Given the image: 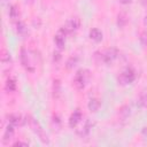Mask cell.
<instances>
[{"label": "cell", "instance_id": "obj_27", "mask_svg": "<svg viewBox=\"0 0 147 147\" xmlns=\"http://www.w3.org/2000/svg\"><path fill=\"white\" fill-rule=\"evenodd\" d=\"M121 1V3H123V5H127V3H130L132 0H119Z\"/></svg>", "mask_w": 147, "mask_h": 147}, {"label": "cell", "instance_id": "obj_7", "mask_svg": "<svg viewBox=\"0 0 147 147\" xmlns=\"http://www.w3.org/2000/svg\"><path fill=\"white\" fill-rule=\"evenodd\" d=\"M79 25H80L79 18H78V17H71L70 20L67 21V23H65V25H64V29L67 30L68 33H72V32H75V31L78 30Z\"/></svg>", "mask_w": 147, "mask_h": 147}, {"label": "cell", "instance_id": "obj_19", "mask_svg": "<svg viewBox=\"0 0 147 147\" xmlns=\"http://www.w3.org/2000/svg\"><path fill=\"white\" fill-rule=\"evenodd\" d=\"M0 57H1V62H2V63L10 62V54H9V52H7L6 49H2V51H1Z\"/></svg>", "mask_w": 147, "mask_h": 147}, {"label": "cell", "instance_id": "obj_9", "mask_svg": "<svg viewBox=\"0 0 147 147\" xmlns=\"http://www.w3.org/2000/svg\"><path fill=\"white\" fill-rule=\"evenodd\" d=\"M82 117H83L82 111H80L79 109H76V110L70 115V117H69V126H70V127H75V126L82 121Z\"/></svg>", "mask_w": 147, "mask_h": 147}, {"label": "cell", "instance_id": "obj_1", "mask_svg": "<svg viewBox=\"0 0 147 147\" xmlns=\"http://www.w3.org/2000/svg\"><path fill=\"white\" fill-rule=\"evenodd\" d=\"M28 121H29V125H30V127L32 129V131L39 137V139L41 140V142L42 144H49V140H48V137H47V134L45 133V131H44V129L40 126V124L33 118V117H31V116H28Z\"/></svg>", "mask_w": 147, "mask_h": 147}, {"label": "cell", "instance_id": "obj_3", "mask_svg": "<svg viewBox=\"0 0 147 147\" xmlns=\"http://www.w3.org/2000/svg\"><path fill=\"white\" fill-rule=\"evenodd\" d=\"M136 79V71L132 69V68H126L124 69L119 76L117 77V80L121 85H127V84H131L133 80Z\"/></svg>", "mask_w": 147, "mask_h": 147}, {"label": "cell", "instance_id": "obj_13", "mask_svg": "<svg viewBox=\"0 0 147 147\" xmlns=\"http://www.w3.org/2000/svg\"><path fill=\"white\" fill-rule=\"evenodd\" d=\"M130 114H131L130 107H129L127 105H124V106L121 107L119 113H118V116H119V118H122V119H126V118L130 116Z\"/></svg>", "mask_w": 147, "mask_h": 147}, {"label": "cell", "instance_id": "obj_11", "mask_svg": "<svg viewBox=\"0 0 147 147\" xmlns=\"http://www.w3.org/2000/svg\"><path fill=\"white\" fill-rule=\"evenodd\" d=\"M100 106H101V102L99 99L96 98H92L90 99L88 103H87V107H88V110L91 113H96L99 109H100Z\"/></svg>", "mask_w": 147, "mask_h": 147}, {"label": "cell", "instance_id": "obj_25", "mask_svg": "<svg viewBox=\"0 0 147 147\" xmlns=\"http://www.w3.org/2000/svg\"><path fill=\"white\" fill-rule=\"evenodd\" d=\"M14 146H24V147H28L29 144L28 142H23V141H17V142L14 144Z\"/></svg>", "mask_w": 147, "mask_h": 147}, {"label": "cell", "instance_id": "obj_14", "mask_svg": "<svg viewBox=\"0 0 147 147\" xmlns=\"http://www.w3.org/2000/svg\"><path fill=\"white\" fill-rule=\"evenodd\" d=\"M16 31H17V33L20 34V36H25L26 34V32H28V29H26V26H25V24L23 23V22H21V21H18L17 23H16Z\"/></svg>", "mask_w": 147, "mask_h": 147}, {"label": "cell", "instance_id": "obj_15", "mask_svg": "<svg viewBox=\"0 0 147 147\" xmlns=\"http://www.w3.org/2000/svg\"><path fill=\"white\" fill-rule=\"evenodd\" d=\"M5 87H6V90H7L8 92H14V91L16 90V82H15V79L11 78V77L8 78V79L6 80Z\"/></svg>", "mask_w": 147, "mask_h": 147}, {"label": "cell", "instance_id": "obj_28", "mask_svg": "<svg viewBox=\"0 0 147 147\" xmlns=\"http://www.w3.org/2000/svg\"><path fill=\"white\" fill-rule=\"evenodd\" d=\"M144 24L147 26V14H146V16L144 17Z\"/></svg>", "mask_w": 147, "mask_h": 147}, {"label": "cell", "instance_id": "obj_10", "mask_svg": "<svg viewBox=\"0 0 147 147\" xmlns=\"http://www.w3.org/2000/svg\"><path fill=\"white\" fill-rule=\"evenodd\" d=\"M7 119L13 125H22L24 123V119L20 114H8Z\"/></svg>", "mask_w": 147, "mask_h": 147}, {"label": "cell", "instance_id": "obj_20", "mask_svg": "<svg viewBox=\"0 0 147 147\" xmlns=\"http://www.w3.org/2000/svg\"><path fill=\"white\" fill-rule=\"evenodd\" d=\"M9 16L11 18H17L18 17V9L15 5H11L9 6Z\"/></svg>", "mask_w": 147, "mask_h": 147}, {"label": "cell", "instance_id": "obj_12", "mask_svg": "<svg viewBox=\"0 0 147 147\" xmlns=\"http://www.w3.org/2000/svg\"><path fill=\"white\" fill-rule=\"evenodd\" d=\"M90 38H91L92 40H94V41L99 42V41H101V40H102L103 34H102V32H101L99 29L93 28V29H91V31H90Z\"/></svg>", "mask_w": 147, "mask_h": 147}, {"label": "cell", "instance_id": "obj_2", "mask_svg": "<svg viewBox=\"0 0 147 147\" xmlns=\"http://www.w3.org/2000/svg\"><path fill=\"white\" fill-rule=\"evenodd\" d=\"M88 71L85 70V69H79L76 75H75V78H74V85L77 90H83L88 80Z\"/></svg>", "mask_w": 147, "mask_h": 147}, {"label": "cell", "instance_id": "obj_26", "mask_svg": "<svg viewBox=\"0 0 147 147\" xmlns=\"http://www.w3.org/2000/svg\"><path fill=\"white\" fill-rule=\"evenodd\" d=\"M141 136H142V138H144L145 140H147V126L142 129V131H141Z\"/></svg>", "mask_w": 147, "mask_h": 147}, {"label": "cell", "instance_id": "obj_23", "mask_svg": "<svg viewBox=\"0 0 147 147\" xmlns=\"http://www.w3.org/2000/svg\"><path fill=\"white\" fill-rule=\"evenodd\" d=\"M140 42L144 46H147V32H142L140 34Z\"/></svg>", "mask_w": 147, "mask_h": 147}, {"label": "cell", "instance_id": "obj_21", "mask_svg": "<svg viewBox=\"0 0 147 147\" xmlns=\"http://www.w3.org/2000/svg\"><path fill=\"white\" fill-rule=\"evenodd\" d=\"M138 103L140 107H147V92L142 93L138 100Z\"/></svg>", "mask_w": 147, "mask_h": 147}, {"label": "cell", "instance_id": "obj_5", "mask_svg": "<svg viewBox=\"0 0 147 147\" xmlns=\"http://www.w3.org/2000/svg\"><path fill=\"white\" fill-rule=\"evenodd\" d=\"M101 60L107 63V64H111L116 59H117V55H118V52L116 48H108L106 49L102 54H101Z\"/></svg>", "mask_w": 147, "mask_h": 147}, {"label": "cell", "instance_id": "obj_6", "mask_svg": "<svg viewBox=\"0 0 147 147\" xmlns=\"http://www.w3.org/2000/svg\"><path fill=\"white\" fill-rule=\"evenodd\" d=\"M21 63L22 65L28 70V71H34V67L33 64H31L30 62V59H29V54H28V51L25 48H22L21 49Z\"/></svg>", "mask_w": 147, "mask_h": 147}, {"label": "cell", "instance_id": "obj_8", "mask_svg": "<svg viewBox=\"0 0 147 147\" xmlns=\"http://www.w3.org/2000/svg\"><path fill=\"white\" fill-rule=\"evenodd\" d=\"M14 126H15V125H13V124H10V123L7 125V127H6V130H5V133H3V137H2V144L7 145V144L13 139V136H14V133H15Z\"/></svg>", "mask_w": 147, "mask_h": 147}, {"label": "cell", "instance_id": "obj_4", "mask_svg": "<svg viewBox=\"0 0 147 147\" xmlns=\"http://www.w3.org/2000/svg\"><path fill=\"white\" fill-rule=\"evenodd\" d=\"M67 34H68V32H67V30L64 29V26L61 28V29L57 31V33L55 34V37H54V42H55L57 49L61 51V49L64 48V45H65V36H67Z\"/></svg>", "mask_w": 147, "mask_h": 147}, {"label": "cell", "instance_id": "obj_22", "mask_svg": "<svg viewBox=\"0 0 147 147\" xmlns=\"http://www.w3.org/2000/svg\"><path fill=\"white\" fill-rule=\"evenodd\" d=\"M77 61H78V57L77 56H70L68 59V61H67V68H69V69L70 68H74L76 65Z\"/></svg>", "mask_w": 147, "mask_h": 147}, {"label": "cell", "instance_id": "obj_17", "mask_svg": "<svg viewBox=\"0 0 147 147\" xmlns=\"http://www.w3.org/2000/svg\"><path fill=\"white\" fill-rule=\"evenodd\" d=\"M127 23V16L124 14V13H119L118 16H117V24L119 28H123L125 26Z\"/></svg>", "mask_w": 147, "mask_h": 147}, {"label": "cell", "instance_id": "obj_16", "mask_svg": "<svg viewBox=\"0 0 147 147\" xmlns=\"http://www.w3.org/2000/svg\"><path fill=\"white\" fill-rule=\"evenodd\" d=\"M91 129H92V124H91V122H90V121H86L85 125L80 129V131H78V133H79L82 137H85V136H87V134L90 133Z\"/></svg>", "mask_w": 147, "mask_h": 147}, {"label": "cell", "instance_id": "obj_24", "mask_svg": "<svg viewBox=\"0 0 147 147\" xmlns=\"http://www.w3.org/2000/svg\"><path fill=\"white\" fill-rule=\"evenodd\" d=\"M53 60H54V62H59V61L61 60V53H60V49H59V51H55V52L53 53Z\"/></svg>", "mask_w": 147, "mask_h": 147}, {"label": "cell", "instance_id": "obj_18", "mask_svg": "<svg viewBox=\"0 0 147 147\" xmlns=\"http://www.w3.org/2000/svg\"><path fill=\"white\" fill-rule=\"evenodd\" d=\"M53 83H54L53 84V94H54L55 98H57L59 94H60V91H61V84H60L59 79H55Z\"/></svg>", "mask_w": 147, "mask_h": 147}]
</instances>
